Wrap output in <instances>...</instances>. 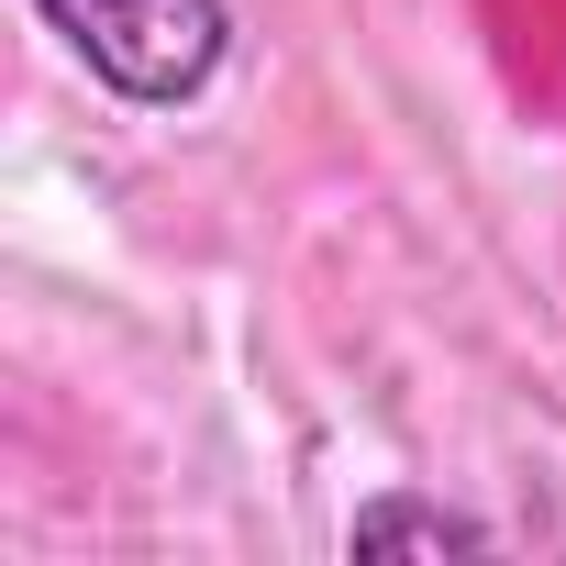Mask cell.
Segmentation results:
<instances>
[{
	"label": "cell",
	"mask_w": 566,
	"mask_h": 566,
	"mask_svg": "<svg viewBox=\"0 0 566 566\" xmlns=\"http://www.w3.org/2000/svg\"><path fill=\"white\" fill-rule=\"evenodd\" d=\"M444 544L489 555L500 522H489V511H455V500H422V489H378V500H356V522H345V555H444Z\"/></svg>",
	"instance_id": "7a4b0ae2"
},
{
	"label": "cell",
	"mask_w": 566,
	"mask_h": 566,
	"mask_svg": "<svg viewBox=\"0 0 566 566\" xmlns=\"http://www.w3.org/2000/svg\"><path fill=\"white\" fill-rule=\"evenodd\" d=\"M23 12L134 112H189L233 56V0H23Z\"/></svg>",
	"instance_id": "6da1fadb"
}]
</instances>
